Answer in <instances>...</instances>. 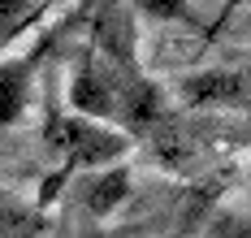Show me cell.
Listing matches in <instances>:
<instances>
[{
    "label": "cell",
    "instance_id": "1",
    "mask_svg": "<svg viewBox=\"0 0 251 238\" xmlns=\"http://www.w3.org/2000/svg\"><path fill=\"white\" fill-rule=\"evenodd\" d=\"M35 65H39V52L13 56V61H0V130L18 126V121L26 117V108H30Z\"/></svg>",
    "mask_w": 251,
    "mask_h": 238
},
{
    "label": "cell",
    "instance_id": "2",
    "mask_svg": "<svg viewBox=\"0 0 251 238\" xmlns=\"http://www.w3.org/2000/svg\"><path fill=\"white\" fill-rule=\"evenodd\" d=\"M48 13H52L48 4H0V52L13 39H22L26 30H35Z\"/></svg>",
    "mask_w": 251,
    "mask_h": 238
}]
</instances>
